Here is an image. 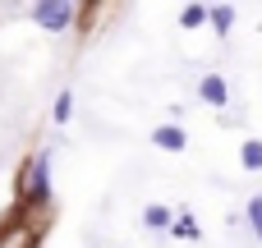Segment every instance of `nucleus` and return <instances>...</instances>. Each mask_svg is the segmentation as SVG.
<instances>
[{
	"label": "nucleus",
	"mask_w": 262,
	"mask_h": 248,
	"mask_svg": "<svg viewBox=\"0 0 262 248\" xmlns=\"http://www.w3.org/2000/svg\"><path fill=\"white\" fill-rule=\"evenodd\" d=\"M18 193H23L28 207H46V202H51V152H46V147L28 156V170H23Z\"/></svg>",
	"instance_id": "nucleus-1"
},
{
	"label": "nucleus",
	"mask_w": 262,
	"mask_h": 248,
	"mask_svg": "<svg viewBox=\"0 0 262 248\" xmlns=\"http://www.w3.org/2000/svg\"><path fill=\"white\" fill-rule=\"evenodd\" d=\"M32 23L46 32H69L74 28V0H32Z\"/></svg>",
	"instance_id": "nucleus-2"
},
{
	"label": "nucleus",
	"mask_w": 262,
	"mask_h": 248,
	"mask_svg": "<svg viewBox=\"0 0 262 248\" xmlns=\"http://www.w3.org/2000/svg\"><path fill=\"white\" fill-rule=\"evenodd\" d=\"M198 97H203L207 106H216V110H226V106H230V83H226L221 74H207V78L198 83Z\"/></svg>",
	"instance_id": "nucleus-3"
},
{
	"label": "nucleus",
	"mask_w": 262,
	"mask_h": 248,
	"mask_svg": "<svg viewBox=\"0 0 262 248\" xmlns=\"http://www.w3.org/2000/svg\"><path fill=\"white\" fill-rule=\"evenodd\" d=\"M152 147H161V152H184V147H189V133H184L180 124H157V129H152Z\"/></svg>",
	"instance_id": "nucleus-4"
},
{
	"label": "nucleus",
	"mask_w": 262,
	"mask_h": 248,
	"mask_svg": "<svg viewBox=\"0 0 262 248\" xmlns=\"http://www.w3.org/2000/svg\"><path fill=\"white\" fill-rule=\"evenodd\" d=\"M166 235H170V239H189V244H193V239H203V230H198V216H193V212H175V221H170V230H166Z\"/></svg>",
	"instance_id": "nucleus-5"
},
{
	"label": "nucleus",
	"mask_w": 262,
	"mask_h": 248,
	"mask_svg": "<svg viewBox=\"0 0 262 248\" xmlns=\"http://www.w3.org/2000/svg\"><path fill=\"white\" fill-rule=\"evenodd\" d=\"M207 23L216 28V37H230V28H235V5H207Z\"/></svg>",
	"instance_id": "nucleus-6"
},
{
	"label": "nucleus",
	"mask_w": 262,
	"mask_h": 248,
	"mask_svg": "<svg viewBox=\"0 0 262 248\" xmlns=\"http://www.w3.org/2000/svg\"><path fill=\"white\" fill-rule=\"evenodd\" d=\"M203 23H207V5H203V0H189V5L180 9V28L193 32V28H203Z\"/></svg>",
	"instance_id": "nucleus-7"
},
{
	"label": "nucleus",
	"mask_w": 262,
	"mask_h": 248,
	"mask_svg": "<svg viewBox=\"0 0 262 248\" xmlns=\"http://www.w3.org/2000/svg\"><path fill=\"white\" fill-rule=\"evenodd\" d=\"M170 221H175V212L161 207V202H152V207L143 212V226H147V230H170Z\"/></svg>",
	"instance_id": "nucleus-8"
},
{
	"label": "nucleus",
	"mask_w": 262,
	"mask_h": 248,
	"mask_svg": "<svg viewBox=\"0 0 262 248\" xmlns=\"http://www.w3.org/2000/svg\"><path fill=\"white\" fill-rule=\"evenodd\" d=\"M239 166H244V170H262V143L258 138H249V143L239 147Z\"/></svg>",
	"instance_id": "nucleus-9"
},
{
	"label": "nucleus",
	"mask_w": 262,
	"mask_h": 248,
	"mask_svg": "<svg viewBox=\"0 0 262 248\" xmlns=\"http://www.w3.org/2000/svg\"><path fill=\"white\" fill-rule=\"evenodd\" d=\"M244 221H249V230L262 239V193H253V198L244 202Z\"/></svg>",
	"instance_id": "nucleus-10"
},
{
	"label": "nucleus",
	"mask_w": 262,
	"mask_h": 248,
	"mask_svg": "<svg viewBox=\"0 0 262 248\" xmlns=\"http://www.w3.org/2000/svg\"><path fill=\"white\" fill-rule=\"evenodd\" d=\"M51 115H55V124H69V115H74V92L64 87L60 97H55V106H51Z\"/></svg>",
	"instance_id": "nucleus-11"
},
{
	"label": "nucleus",
	"mask_w": 262,
	"mask_h": 248,
	"mask_svg": "<svg viewBox=\"0 0 262 248\" xmlns=\"http://www.w3.org/2000/svg\"><path fill=\"white\" fill-rule=\"evenodd\" d=\"M74 5H83V0H74Z\"/></svg>",
	"instance_id": "nucleus-12"
}]
</instances>
